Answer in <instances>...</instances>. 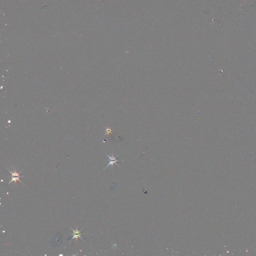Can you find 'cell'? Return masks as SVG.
I'll list each match as a JSON object with an SVG mask.
<instances>
[{
    "mask_svg": "<svg viewBox=\"0 0 256 256\" xmlns=\"http://www.w3.org/2000/svg\"><path fill=\"white\" fill-rule=\"evenodd\" d=\"M105 154H106L108 156V157H109V163L108 165H107V166L105 167V168L104 169H106V168L108 167V166H112V167H113V166H114V164H116V165H117L118 167H119V166L118 165V164H117V162L120 161V160H117V159H116V158L118 157V156L119 155V154H118V155L116 157H115V156H114V154H113V153L112 154V156H110V155H109L108 154H107V153H105Z\"/></svg>",
    "mask_w": 256,
    "mask_h": 256,
    "instance_id": "6da1fadb",
    "label": "cell"
},
{
    "mask_svg": "<svg viewBox=\"0 0 256 256\" xmlns=\"http://www.w3.org/2000/svg\"><path fill=\"white\" fill-rule=\"evenodd\" d=\"M7 169L9 171V172H10V173L11 174V175H12V177H21H21H24V176H20V174L21 173V172H22V171L24 169V168H23V170H22V171H21L20 172H19V173H17V169H15L14 172H12V171H10L9 169Z\"/></svg>",
    "mask_w": 256,
    "mask_h": 256,
    "instance_id": "7a4b0ae2",
    "label": "cell"
},
{
    "mask_svg": "<svg viewBox=\"0 0 256 256\" xmlns=\"http://www.w3.org/2000/svg\"><path fill=\"white\" fill-rule=\"evenodd\" d=\"M81 235L82 234L80 233V234H73V238L71 239L70 241H71L72 240H73L74 239H76V240H78V238H81V239L83 241V239L82 238V237H81Z\"/></svg>",
    "mask_w": 256,
    "mask_h": 256,
    "instance_id": "3957f363",
    "label": "cell"
},
{
    "mask_svg": "<svg viewBox=\"0 0 256 256\" xmlns=\"http://www.w3.org/2000/svg\"><path fill=\"white\" fill-rule=\"evenodd\" d=\"M107 134H109V133H110V132L111 131V129H108L107 130Z\"/></svg>",
    "mask_w": 256,
    "mask_h": 256,
    "instance_id": "277c9868",
    "label": "cell"
}]
</instances>
